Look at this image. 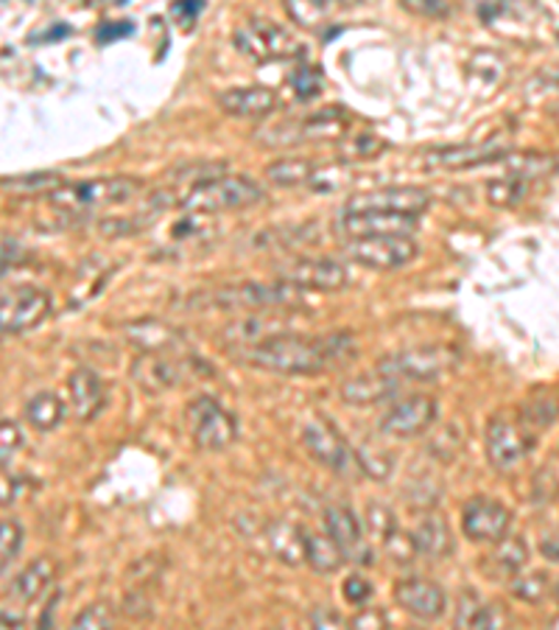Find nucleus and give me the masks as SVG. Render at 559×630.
Wrapping results in <instances>:
<instances>
[{
    "label": "nucleus",
    "mask_w": 559,
    "mask_h": 630,
    "mask_svg": "<svg viewBox=\"0 0 559 630\" xmlns=\"http://www.w3.org/2000/svg\"><path fill=\"white\" fill-rule=\"evenodd\" d=\"M238 356L246 365L260 367V371L283 373V376H316V373L333 371L356 356V340L350 334H280L260 345L244 347Z\"/></svg>",
    "instance_id": "f257e3e1"
},
{
    "label": "nucleus",
    "mask_w": 559,
    "mask_h": 630,
    "mask_svg": "<svg viewBox=\"0 0 559 630\" xmlns=\"http://www.w3.org/2000/svg\"><path fill=\"white\" fill-rule=\"evenodd\" d=\"M300 295V289L283 284V280H241V284L213 286L208 291H193L188 295L185 306L188 309H215V311H244L258 309L266 311L271 306H291Z\"/></svg>",
    "instance_id": "f03ea898"
},
{
    "label": "nucleus",
    "mask_w": 559,
    "mask_h": 630,
    "mask_svg": "<svg viewBox=\"0 0 559 630\" xmlns=\"http://www.w3.org/2000/svg\"><path fill=\"white\" fill-rule=\"evenodd\" d=\"M143 183L137 177H101V179H81V183H65L56 191L48 194V202L62 213L81 217L96 208H107L115 202H130Z\"/></svg>",
    "instance_id": "7ed1b4c3"
},
{
    "label": "nucleus",
    "mask_w": 559,
    "mask_h": 630,
    "mask_svg": "<svg viewBox=\"0 0 559 630\" xmlns=\"http://www.w3.org/2000/svg\"><path fill=\"white\" fill-rule=\"evenodd\" d=\"M266 197L264 186L244 174H222V177L204 179L199 186L188 188L182 208L191 213H222V210H244L258 205Z\"/></svg>",
    "instance_id": "20e7f679"
},
{
    "label": "nucleus",
    "mask_w": 559,
    "mask_h": 630,
    "mask_svg": "<svg viewBox=\"0 0 559 630\" xmlns=\"http://www.w3.org/2000/svg\"><path fill=\"white\" fill-rule=\"evenodd\" d=\"M235 48L255 63H280V59H302L305 45L266 18H249L235 29Z\"/></svg>",
    "instance_id": "39448f33"
},
{
    "label": "nucleus",
    "mask_w": 559,
    "mask_h": 630,
    "mask_svg": "<svg viewBox=\"0 0 559 630\" xmlns=\"http://www.w3.org/2000/svg\"><path fill=\"white\" fill-rule=\"evenodd\" d=\"M185 423L202 452H224L238 438V420L213 396H199L185 409Z\"/></svg>",
    "instance_id": "423d86ee"
},
{
    "label": "nucleus",
    "mask_w": 559,
    "mask_h": 630,
    "mask_svg": "<svg viewBox=\"0 0 559 630\" xmlns=\"http://www.w3.org/2000/svg\"><path fill=\"white\" fill-rule=\"evenodd\" d=\"M537 438L523 427L521 415L512 412H499L487 420L484 432V449L487 460L495 471H512L521 460H526V454L535 449Z\"/></svg>",
    "instance_id": "0eeeda50"
},
{
    "label": "nucleus",
    "mask_w": 559,
    "mask_h": 630,
    "mask_svg": "<svg viewBox=\"0 0 559 630\" xmlns=\"http://www.w3.org/2000/svg\"><path fill=\"white\" fill-rule=\"evenodd\" d=\"M459 351L450 345H417L398 351L381 362L383 371L400 382H434L459 365Z\"/></svg>",
    "instance_id": "6e6552de"
},
{
    "label": "nucleus",
    "mask_w": 559,
    "mask_h": 630,
    "mask_svg": "<svg viewBox=\"0 0 559 630\" xmlns=\"http://www.w3.org/2000/svg\"><path fill=\"white\" fill-rule=\"evenodd\" d=\"M342 253L356 264L389 273L417 258L420 247L412 235H369V239H347Z\"/></svg>",
    "instance_id": "1a4fd4ad"
},
{
    "label": "nucleus",
    "mask_w": 559,
    "mask_h": 630,
    "mask_svg": "<svg viewBox=\"0 0 559 630\" xmlns=\"http://www.w3.org/2000/svg\"><path fill=\"white\" fill-rule=\"evenodd\" d=\"M302 445H305L308 454H311L322 468L333 471L336 476L361 474L356 449H353L327 420H308L305 427H302Z\"/></svg>",
    "instance_id": "9d476101"
},
{
    "label": "nucleus",
    "mask_w": 559,
    "mask_h": 630,
    "mask_svg": "<svg viewBox=\"0 0 559 630\" xmlns=\"http://www.w3.org/2000/svg\"><path fill=\"white\" fill-rule=\"evenodd\" d=\"M51 295L37 286H14L0 297V325L3 334L18 336L37 328L48 317Z\"/></svg>",
    "instance_id": "9b49d317"
},
{
    "label": "nucleus",
    "mask_w": 559,
    "mask_h": 630,
    "mask_svg": "<svg viewBox=\"0 0 559 630\" xmlns=\"http://www.w3.org/2000/svg\"><path fill=\"white\" fill-rule=\"evenodd\" d=\"M431 205V194L414 186H387L376 191H364L347 199L345 213H400L414 217L425 213Z\"/></svg>",
    "instance_id": "f8f14e48"
},
{
    "label": "nucleus",
    "mask_w": 559,
    "mask_h": 630,
    "mask_svg": "<svg viewBox=\"0 0 559 630\" xmlns=\"http://www.w3.org/2000/svg\"><path fill=\"white\" fill-rule=\"evenodd\" d=\"M439 418V401L434 396H425V393H414V396L400 398L392 407L383 412L381 418V432L387 438L409 440L417 438V434L428 432Z\"/></svg>",
    "instance_id": "ddd939ff"
},
{
    "label": "nucleus",
    "mask_w": 559,
    "mask_h": 630,
    "mask_svg": "<svg viewBox=\"0 0 559 630\" xmlns=\"http://www.w3.org/2000/svg\"><path fill=\"white\" fill-rule=\"evenodd\" d=\"M512 510L504 501H495L490 496H476L461 510V532L473 544H499L510 535Z\"/></svg>",
    "instance_id": "4468645a"
},
{
    "label": "nucleus",
    "mask_w": 559,
    "mask_h": 630,
    "mask_svg": "<svg viewBox=\"0 0 559 630\" xmlns=\"http://www.w3.org/2000/svg\"><path fill=\"white\" fill-rule=\"evenodd\" d=\"M277 280L300 291H338L347 286V269L333 258H294L277 266Z\"/></svg>",
    "instance_id": "2eb2a0df"
},
{
    "label": "nucleus",
    "mask_w": 559,
    "mask_h": 630,
    "mask_svg": "<svg viewBox=\"0 0 559 630\" xmlns=\"http://www.w3.org/2000/svg\"><path fill=\"white\" fill-rule=\"evenodd\" d=\"M394 603L406 614H412L414 619H423V622H434L445 614L448 608V594L439 586L437 581H428V577H403V581L394 586Z\"/></svg>",
    "instance_id": "dca6fc26"
},
{
    "label": "nucleus",
    "mask_w": 559,
    "mask_h": 630,
    "mask_svg": "<svg viewBox=\"0 0 559 630\" xmlns=\"http://www.w3.org/2000/svg\"><path fill=\"white\" fill-rule=\"evenodd\" d=\"M185 373H188L185 362L174 353H141L135 365H132V382L148 396H157V393H168V389L179 387Z\"/></svg>",
    "instance_id": "f3484780"
},
{
    "label": "nucleus",
    "mask_w": 559,
    "mask_h": 630,
    "mask_svg": "<svg viewBox=\"0 0 559 630\" xmlns=\"http://www.w3.org/2000/svg\"><path fill=\"white\" fill-rule=\"evenodd\" d=\"M510 155V148L501 146L495 141L487 143H459V146H439L425 152V168H448V172H456V168H473V166H484V163H495L504 161Z\"/></svg>",
    "instance_id": "a211bd4d"
},
{
    "label": "nucleus",
    "mask_w": 559,
    "mask_h": 630,
    "mask_svg": "<svg viewBox=\"0 0 559 630\" xmlns=\"http://www.w3.org/2000/svg\"><path fill=\"white\" fill-rule=\"evenodd\" d=\"M347 239H369V235H412L417 219L400 213H342L336 224Z\"/></svg>",
    "instance_id": "6ab92c4d"
},
{
    "label": "nucleus",
    "mask_w": 559,
    "mask_h": 630,
    "mask_svg": "<svg viewBox=\"0 0 559 630\" xmlns=\"http://www.w3.org/2000/svg\"><path fill=\"white\" fill-rule=\"evenodd\" d=\"M400 378L392 376L389 371H383L381 365L369 373H358V376L347 378L342 384V398L353 407H372V404H383L394 396L400 389Z\"/></svg>",
    "instance_id": "aec40b11"
},
{
    "label": "nucleus",
    "mask_w": 559,
    "mask_h": 630,
    "mask_svg": "<svg viewBox=\"0 0 559 630\" xmlns=\"http://www.w3.org/2000/svg\"><path fill=\"white\" fill-rule=\"evenodd\" d=\"M68 393L76 420H81V423H90L92 418H99L107 404L104 378L90 367H79V371L70 373Z\"/></svg>",
    "instance_id": "412c9836"
},
{
    "label": "nucleus",
    "mask_w": 559,
    "mask_h": 630,
    "mask_svg": "<svg viewBox=\"0 0 559 630\" xmlns=\"http://www.w3.org/2000/svg\"><path fill=\"white\" fill-rule=\"evenodd\" d=\"M123 334H126L130 345H135L141 353H174V347L185 342V334L179 328L168 325L163 320H154V317L126 322Z\"/></svg>",
    "instance_id": "4be33fe9"
},
{
    "label": "nucleus",
    "mask_w": 559,
    "mask_h": 630,
    "mask_svg": "<svg viewBox=\"0 0 559 630\" xmlns=\"http://www.w3.org/2000/svg\"><path fill=\"white\" fill-rule=\"evenodd\" d=\"M280 334H291L289 317H275L266 314V311H260V314L238 317V320H233L227 328H224V340L244 347L260 345V342Z\"/></svg>",
    "instance_id": "5701e85b"
},
{
    "label": "nucleus",
    "mask_w": 559,
    "mask_h": 630,
    "mask_svg": "<svg viewBox=\"0 0 559 630\" xmlns=\"http://www.w3.org/2000/svg\"><path fill=\"white\" fill-rule=\"evenodd\" d=\"M219 107L233 118H266L277 107V93L264 85L230 87L219 93Z\"/></svg>",
    "instance_id": "b1692460"
},
{
    "label": "nucleus",
    "mask_w": 559,
    "mask_h": 630,
    "mask_svg": "<svg viewBox=\"0 0 559 630\" xmlns=\"http://www.w3.org/2000/svg\"><path fill=\"white\" fill-rule=\"evenodd\" d=\"M504 608L499 603H484L476 592H461L459 608H456V630H506Z\"/></svg>",
    "instance_id": "393cba45"
},
{
    "label": "nucleus",
    "mask_w": 559,
    "mask_h": 630,
    "mask_svg": "<svg viewBox=\"0 0 559 630\" xmlns=\"http://www.w3.org/2000/svg\"><path fill=\"white\" fill-rule=\"evenodd\" d=\"M412 544L417 555L431 557V561H443L454 552V530L443 513H428L420 519V524L412 532Z\"/></svg>",
    "instance_id": "a878e982"
},
{
    "label": "nucleus",
    "mask_w": 559,
    "mask_h": 630,
    "mask_svg": "<svg viewBox=\"0 0 559 630\" xmlns=\"http://www.w3.org/2000/svg\"><path fill=\"white\" fill-rule=\"evenodd\" d=\"M266 541H269L275 557H280V563H286V566H302L305 563V527L294 524L289 519H275L266 524Z\"/></svg>",
    "instance_id": "bb28decb"
},
{
    "label": "nucleus",
    "mask_w": 559,
    "mask_h": 630,
    "mask_svg": "<svg viewBox=\"0 0 559 630\" xmlns=\"http://www.w3.org/2000/svg\"><path fill=\"white\" fill-rule=\"evenodd\" d=\"M291 132H294V146L305 141H333L342 137L350 126V112L342 107H327V110L311 112L305 121H291Z\"/></svg>",
    "instance_id": "cd10ccee"
},
{
    "label": "nucleus",
    "mask_w": 559,
    "mask_h": 630,
    "mask_svg": "<svg viewBox=\"0 0 559 630\" xmlns=\"http://www.w3.org/2000/svg\"><path fill=\"white\" fill-rule=\"evenodd\" d=\"M322 521H325V532L336 541L342 550H345L347 557L361 555L364 550V530L361 521L356 519L350 507L345 505H327L325 513H322Z\"/></svg>",
    "instance_id": "c85d7f7f"
},
{
    "label": "nucleus",
    "mask_w": 559,
    "mask_h": 630,
    "mask_svg": "<svg viewBox=\"0 0 559 630\" xmlns=\"http://www.w3.org/2000/svg\"><path fill=\"white\" fill-rule=\"evenodd\" d=\"M54 581H56V563L51 561V557H37V561H31L29 566H25L12 581L14 603H20V606L37 603V599L54 586Z\"/></svg>",
    "instance_id": "c756f323"
},
{
    "label": "nucleus",
    "mask_w": 559,
    "mask_h": 630,
    "mask_svg": "<svg viewBox=\"0 0 559 630\" xmlns=\"http://www.w3.org/2000/svg\"><path fill=\"white\" fill-rule=\"evenodd\" d=\"M526 563H529V544L521 535H506L504 541L492 546L484 566L492 577H510V581H515L526 568Z\"/></svg>",
    "instance_id": "7c9ffc66"
},
{
    "label": "nucleus",
    "mask_w": 559,
    "mask_h": 630,
    "mask_svg": "<svg viewBox=\"0 0 559 630\" xmlns=\"http://www.w3.org/2000/svg\"><path fill=\"white\" fill-rule=\"evenodd\" d=\"M320 172V163L314 157H280V161L266 166V177L269 183L280 188H297V186H311Z\"/></svg>",
    "instance_id": "2f4dec72"
},
{
    "label": "nucleus",
    "mask_w": 559,
    "mask_h": 630,
    "mask_svg": "<svg viewBox=\"0 0 559 630\" xmlns=\"http://www.w3.org/2000/svg\"><path fill=\"white\" fill-rule=\"evenodd\" d=\"M345 561H347L345 550H342L331 535L308 532L305 566L314 568L316 575H333V572H338V568L345 566Z\"/></svg>",
    "instance_id": "473e14b6"
},
{
    "label": "nucleus",
    "mask_w": 559,
    "mask_h": 630,
    "mask_svg": "<svg viewBox=\"0 0 559 630\" xmlns=\"http://www.w3.org/2000/svg\"><path fill=\"white\" fill-rule=\"evenodd\" d=\"M25 420H29L37 432H54L62 420H65V404H62V398L56 396V393H37V396L25 404Z\"/></svg>",
    "instance_id": "72a5a7b5"
},
{
    "label": "nucleus",
    "mask_w": 559,
    "mask_h": 630,
    "mask_svg": "<svg viewBox=\"0 0 559 630\" xmlns=\"http://www.w3.org/2000/svg\"><path fill=\"white\" fill-rule=\"evenodd\" d=\"M506 174H515V177L526 179V183H535V179L548 177L559 168V161L554 155H540V152H526V155H506Z\"/></svg>",
    "instance_id": "f704fd0d"
},
{
    "label": "nucleus",
    "mask_w": 559,
    "mask_h": 630,
    "mask_svg": "<svg viewBox=\"0 0 559 630\" xmlns=\"http://www.w3.org/2000/svg\"><path fill=\"white\" fill-rule=\"evenodd\" d=\"M529 186L532 183L515 177V174H504V177H495L487 183V199H490V205H495V208H515V205H521L523 199H526Z\"/></svg>",
    "instance_id": "c9c22d12"
},
{
    "label": "nucleus",
    "mask_w": 559,
    "mask_h": 630,
    "mask_svg": "<svg viewBox=\"0 0 559 630\" xmlns=\"http://www.w3.org/2000/svg\"><path fill=\"white\" fill-rule=\"evenodd\" d=\"M314 239L311 224H283V228H269L255 239V247L264 250H291L297 244H305Z\"/></svg>",
    "instance_id": "e433bc0d"
},
{
    "label": "nucleus",
    "mask_w": 559,
    "mask_h": 630,
    "mask_svg": "<svg viewBox=\"0 0 559 630\" xmlns=\"http://www.w3.org/2000/svg\"><path fill=\"white\" fill-rule=\"evenodd\" d=\"M470 79H479L481 87H499L506 79V59L495 51H479L468 65Z\"/></svg>",
    "instance_id": "4c0bfd02"
},
{
    "label": "nucleus",
    "mask_w": 559,
    "mask_h": 630,
    "mask_svg": "<svg viewBox=\"0 0 559 630\" xmlns=\"http://www.w3.org/2000/svg\"><path fill=\"white\" fill-rule=\"evenodd\" d=\"M70 630H115V608L107 599L81 608L70 622Z\"/></svg>",
    "instance_id": "58836bf2"
},
{
    "label": "nucleus",
    "mask_w": 559,
    "mask_h": 630,
    "mask_svg": "<svg viewBox=\"0 0 559 630\" xmlns=\"http://www.w3.org/2000/svg\"><path fill=\"white\" fill-rule=\"evenodd\" d=\"M289 87L297 101H311L325 90V74L316 65H300L289 76Z\"/></svg>",
    "instance_id": "ea45409f"
},
{
    "label": "nucleus",
    "mask_w": 559,
    "mask_h": 630,
    "mask_svg": "<svg viewBox=\"0 0 559 630\" xmlns=\"http://www.w3.org/2000/svg\"><path fill=\"white\" fill-rule=\"evenodd\" d=\"M336 3H320V0H305V3H297V0H289L286 3V12L294 18V23L305 25V29H316V25L325 23L333 12H336Z\"/></svg>",
    "instance_id": "a19ab883"
},
{
    "label": "nucleus",
    "mask_w": 559,
    "mask_h": 630,
    "mask_svg": "<svg viewBox=\"0 0 559 630\" xmlns=\"http://www.w3.org/2000/svg\"><path fill=\"white\" fill-rule=\"evenodd\" d=\"M510 588L517 599L537 606V603H540V599L548 594V577L543 575V572H526V575L521 572V575L512 581Z\"/></svg>",
    "instance_id": "79ce46f5"
},
{
    "label": "nucleus",
    "mask_w": 559,
    "mask_h": 630,
    "mask_svg": "<svg viewBox=\"0 0 559 630\" xmlns=\"http://www.w3.org/2000/svg\"><path fill=\"white\" fill-rule=\"evenodd\" d=\"M356 457H358V468H361V474L372 476V479H387L389 471L394 468V457H389L381 445L361 449V452H356Z\"/></svg>",
    "instance_id": "37998d69"
},
{
    "label": "nucleus",
    "mask_w": 559,
    "mask_h": 630,
    "mask_svg": "<svg viewBox=\"0 0 559 630\" xmlns=\"http://www.w3.org/2000/svg\"><path fill=\"white\" fill-rule=\"evenodd\" d=\"M59 186H65V183H62L59 174H54V172L20 174V177L3 179V188H9V191H43V188H51V191H56Z\"/></svg>",
    "instance_id": "c03bdc74"
},
{
    "label": "nucleus",
    "mask_w": 559,
    "mask_h": 630,
    "mask_svg": "<svg viewBox=\"0 0 559 630\" xmlns=\"http://www.w3.org/2000/svg\"><path fill=\"white\" fill-rule=\"evenodd\" d=\"M20 546H23V527H20V521H0V561H3V568H9V563L20 555Z\"/></svg>",
    "instance_id": "a18cd8bd"
},
{
    "label": "nucleus",
    "mask_w": 559,
    "mask_h": 630,
    "mask_svg": "<svg viewBox=\"0 0 559 630\" xmlns=\"http://www.w3.org/2000/svg\"><path fill=\"white\" fill-rule=\"evenodd\" d=\"M367 527L372 530V535H376L378 541H383V544H387L394 532H400L398 521H394V513L383 505H367Z\"/></svg>",
    "instance_id": "49530a36"
},
{
    "label": "nucleus",
    "mask_w": 559,
    "mask_h": 630,
    "mask_svg": "<svg viewBox=\"0 0 559 630\" xmlns=\"http://www.w3.org/2000/svg\"><path fill=\"white\" fill-rule=\"evenodd\" d=\"M20 443H23V432L14 420H0V457H3V471L9 468V460L18 452Z\"/></svg>",
    "instance_id": "de8ad7c7"
},
{
    "label": "nucleus",
    "mask_w": 559,
    "mask_h": 630,
    "mask_svg": "<svg viewBox=\"0 0 559 630\" xmlns=\"http://www.w3.org/2000/svg\"><path fill=\"white\" fill-rule=\"evenodd\" d=\"M350 628L353 630H389V617L383 608L369 606V608H361V611L353 617Z\"/></svg>",
    "instance_id": "09e8293b"
},
{
    "label": "nucleus",
    "mask_w": 559,
    "mask_h": 630,
    "mask_svg": "<svg viewBox=\"0 0 559 630\" xmlns=\"http://www.w3.org/2000/svg\"><path fill=\"white\" fill-rule=\"evenodd\" d=\"M311 630H353L333 608L320 606L311 611Z\"/></svg>",
    "instance_id": "8fccbe9b"
},
{
    "label": "nucleus",
    "mask_w": 559,
    "mask_h": 630,
    "mask_svg": "<svg viewBox=\"0 0 559 630\" xmlns=\"http://www.w3.org/2000/svg\"><path fill=\"white\" fill-rule=\"evenodd\" d=\"M342 594H345V599L353 603V606H364V603L372 597V583L364 581L361 575H350L345 581V586H342Z\"/></svg>",
    "instance_id": "3c124183"
},
{
    "label": "nucleus",
    "mask_w": 559,
    "mask_h": 630,
    "mask_svg": "<svg viewBox=\"0 0 559 630\" xmlns=\"http://www.w3.org/2000/svg\"><path fill=\"white\" fill-rule=\"evenodd\" d=\"M383 146H387V143H383L378 135H358V137H353V143H350V155L353 157H376L378 152H383Z\"/></svg>",
    "instance_id": "603ef678"
},
{
    "label": "nucleus",
    "mask_w": 559,
    "mask_h": 630,
    "mask_svg": "<svg viewBox=\"0 0 559 630\" xmlns=\"http://www.w3.org/2000/svg\"><path fill=\"white\" fill-rule=\"evenodd\" d=\"M403 7L414 14H425V18H445L450 14V3H437V0H403Z\"/></svg>",
    "instance_id": "864d4df0"
},
{
    "label": "nucleus",
    "mask_w": 559,
    "mask_h": 630,
    "mask_svg": "<svg viewBox=\"0 0 559 630\" xmlns=\"http://www.w3.org/2000/svg\"><path fill=\"white\" fill-rule=\"evenodd\" d=\"M123 34H132V23L126 20V23H104L99 29V40L101 43H110V40L115 37H123Z\"/></svg>",
    "instance_id": "5fc2aeb1"
},
{
    "label": "nucleus",
    "mask_w": 559,
    "mask_h": 630,
    "mask_svg": "<svg viewBox=\"0 0 559 630\" xmlns=\"http://www.w3.org/2000/svg\"><path fill=\"white\" fill-rule=\"evenodd\" d=\"M3 630H25V622L20 614H12L9 608H3Z\"/></svg>",
    "instance_id": "6e6d98bb"
},
{
    "label": "nucleus",
    "mask_w": 559,
    "mask_h": 630,
    "mask_svg": "<svg viewBox=\"0 0 559 630\" xmlns=\"http://www.w3.org/2000/svg\"><path fill=\"white\" fill-rule=\"evenodd\" d=\"M202 12V3H193V7H188V3H177V7H174V14H188V23H193V18H197V14Z\"/></svg>",
    "instance_id": "4d7b16f0"
},
{
    "label": "nucleus",
    "mask_w": 559,
    "mask_h": 630,
    "mask_svg": "<svg viewBox=\"0 0 559 630\" xmlns=\"http://www.w3.org/2000/svg\"><path fill=\"white\" fill-rule=\"evenodd\" d=\"M56 606H59V592L48 599V606H45V614H43V622H40V630H48V619H51V614L56 611Z\"/></svg>",
    "instance_id": "13d9d810"
},
{
    "label": "nucleus",
    "mask_w": 559,
    "mask_h": 630,
    "mask_svg": "<svg viewBox=\"0 0 559 630\" xmlns=\"http://www.w3.org/2000/svg\"><path fill=\"white\" fill-rule=\"evenodd\" d=\"M554 118H557V121H559V104L554 107Z\"/></svg>",
    "instance_id": "bf43d9fd"
},
{
    "label": "nucleus",
    "mask_w": 559,
    "mask_h": 630,
    "mask_svg": "<svg viewBox=\"0 0 559 630\" xmlns=\"http://www.w3.org/2000/svg\"><path fill=\"white\" fill-rule=\"evenodd\" d=\"M554 594H557V603H559V586H557V588H554Z\"/></svg>",
    "instance_id": "052dcab7"
}]
</instances>
